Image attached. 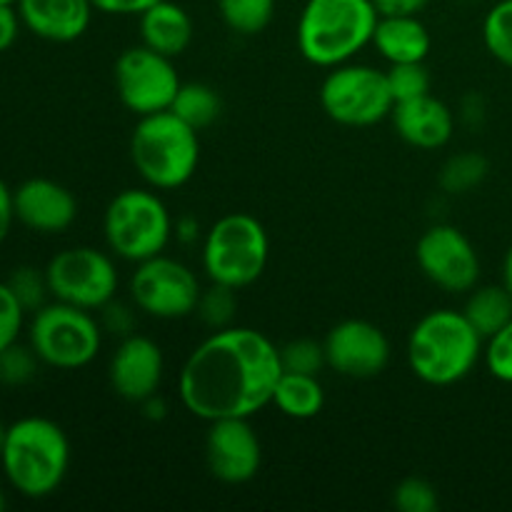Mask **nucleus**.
<instances>
[{"label": "nucleus", "instance_id": "nucleus-48", "mask_svg": "<svg viewBox=\"0 0 512 512\" xmlns=\"http://www.w3.org/2000/svg\"><path fill=\"white\" fill-rule=\"evenodd\" d=\"M468 3H475V0H468Z\"/></svg>", "mask_w": 512, "mask_h": 512}, {"label": "nucleus", "instance_id": "nucleus-32", "mask_svg": "<svg viewBox=\"0 0 512 512\" xmlns=\"http://www.w3.org/2000/svg\"><path fill=\"white\" fill-rule=\"evenodd\" d=\"M40 358L35 355V350L28 345H10L0 353V385H10V388H18V385L30 383L38 373Z\"/></svg>", "mask_w": 512, "mask_h": 512}, {"label": "nucleus", "instance_id": "nucleus-17", "mask_svg": "<svg viewBox=\"0 0 512 512\" xmlns=\"http://www.w3.org/2000/svg\"><path fill=\"white\" fill-rule=\"evenodd\" d=\"M15 220L40 235H58L78 218V200L65 185L50 178L23 180L13 190Z\"/></svg>", "mask_w": 512, "mask_h": 512}, {"label": "nucleus", "instance_id": "nucleus-10", "mask_svg": "<svg viewBox=\"0 0 512 512\" xmlns=\"http://www.w3.org/2000/svg\"><path fill=\"white\" fill-rule=\"evenodd\" d=\"M113 258V253L108 255L90 245H75L55 253L45 265L50 298L98 313L118 295L120 275Z\"/></svg>", "mask_w": 512, "mask_h": 512}, {"label": "nucleus", "instance_id": "nucleus-21", "mask_svg": "<svg viewBox=\"0 0 512 512\" xmlns=\"http://www.w3.org/2000/svg\"><path fill=\"white\" fill-rule=\"evenodd\" d=\"M373 45L390 65L425 63L430 53V30L418 15H383L373 33Z\"/></svg>", "mask_w": 512, "mask_h": 512}, {"label": "nucleus", "instance_id": "nucleus-37", "mask_svg": "<svg viewBox=\"0 0 512 512\" xmlns=\"http://www.w3.org/2000/svg\"><path fill=\"white\" fill-rule=\"evenodd\" d=\"M20 28H23V20H20L15 3H0V53L13 48Z\"/></svg>", "mask_w": 512, "mask_h": 512}, {"label": "nucleus", "instance_id": "nucleus-25", "mask_svg": "<svg viewBox=\"0 0 512 512\" xmlns=\"http://www.w3.org/2000/svg\"><path fill=\"white\" fill-rule=\"evenodd\" d=\"M490 173V163L483 153H475V150H465V153L453 155V158L445 160V165L440 168V188L450 195H465L470 190L480 188L485 183Z\"/></svg>", "mask_w": 512, "mask_h": 512}, {"label": "nucleus", "instance_id": "nucleus-7", "mask_svg": "<svg viewBox=\"0 0 512 512\" xmlns=\"http://www.w3.org/2000/svg\"><path fill=\"white\" fill-rule=\"evenodd\" d=\"M270 240L250 213H228L203 235V270L210 283L243 290L265 273Z\"/></svg>", "mask_w": 512, "mask_h": 512}, {"label": "nucleus", "instance_id": "nucleus-1", "mask_svg": "<svg viewBox=\"0 0 512 512\" xmlns=\"http://www.w3.org/2000/svg\"><path fill=\"white\" fill-rule=\"evenodd\" d=\"M283 375L280 348L255 328L230 325L210 330L195 345L178 375V395L193 418H253L273 405L275 385Z\"/></svg>", "mask_w": 512, "mask_h": 512}, {"label": "nucleus", "instance_id": "nucleus-29", "mask_svg": "<svg viewBox=\"0 0 512 512\" xmlns=\"http://www.w3.org/2000/svg\"><path fill=\"white\" fill-rule=\"evenodd\" d=\"M10 285V290L15 293V298L20 300L28 313H35V310L43 308L48 303V278H45V270L33 268V265H20L10 273V278L5 280Z\"/></svg>", "mask_w": 512, "mask_h": 512}, {"label": "nucleus", "instance_id": "nucleus-30", "mask_svg": "<svg viewBox=\"0 0 512 512\" xmlns=\"http://www.w3.org/2000/svg\"><path fill=\"white\" fill-rule=\"evenodd\" d=\"M395 103L415 100L430 93V73L425 63H398L385 70Z\"/></svg>", "mask_w": 512, "mask_h": 512}, {"label": "nucleus", "instance_id": "nucleus-47", "mask_svg": "<svg viewBox=\"0 0 512 512\" xmlns=\"http://www.w3.org/2000/svg\"><path fill=\"white\" fill-rule=\"evenodd\" d=\"M0 3H15V0H0Z\"/></svg>", "mask_w": 512, "mask_h": 512}, {"label": "nucleus", "instance_id": "nucleus-45", "mask_svg": "<svg viewBox=\"0 0 512 512\" xmlns=\"http://www.w3.org/2000/svg\"><path fill=\"white\" fill-rule=\"evenodd\" d=\"M5 433H8V428H5V425L0 423V453H3V445H5Z\"/></svg>", "mask_w": 512, "mask_h": 512}, {"label": "nucleus", "instance_id": "nucleus-5", "mask_svg": "<svg viewBox=\"0 0 512 512\" xmlns=\"http://www.w3.org/2000/svg\"><path fill=\"white\" fill-rule=\"evenodd\" d=\"M130 160L148 188H183L198 173V130L190 128L173 110L143 115L130 135Z\"/></svg>", "mask_w": 512, "mask_h": 512}, {"label": "nucleus", "instance_id": "nucleus-11", "mask_svg": "<svg viewBox=\"0 0 512 512\" xmlns=\"http://www.w3.org/2000/svg\"><path fill=\"white\" fill-rule=\"evenodd\" d=\"M200 293L198 275L163 253L138 263L130 275V300L150 318L180 320L195 315Z\"/></svg>", "mask_w": 512, "mask_h": 512}, {"label": "nucleus", "instance_id": "nucleus-33", "mask_svg": "<svg viewBox=\"0 0 512 512\" xmlns=\"http://www.w3.org/2000/svg\"><path fill=\"white\" fill-rule=\"evenodd\" d=\"M393 505L400 512H435L440 508V495L433 483L418 478V475H410L395 485Z\"/></svg>", "mask_w": 512, "mask_h": 512}, {"label": "nucleus", "instance_id": "nucleus-26", "mask_svg": "<svg viewBox=\"0 0 512 512\" xmlns=\"http://www.w3.org/2000/svg\"><path fill=\"white\" fill-rule=\"evenodd\" d=\"M220 18L233 33L258 35L273 23L275 0H215Z\"/></svg>", "mask_w": 512, "mask_h": 512}, {"label": "nucleus", "instance_id": "nucleus-22", "mask_svg": "<svg viewBox=\"0 0 512 512\" xmlns=\"http://www.w3.org/2000/svg\"><path fill=\"white\" fill-rule=\"evenodd\" d=\"M273 405L293 420H313L325 408V390L318 375L283 370L273 393Z\"/></svg>", "mask_w": 512, "mask_h": 512}, {"label": "nucleus", "instance_id": "nucleus-31", "mask_svg": "<svg viewBox=\"0 0 512 512\" xmlns=\"http://www.w3.org/2000/svg\"><path fill=\"white\" fill-rule=\"evenodd\" d=\"M280 363L288 373L318 375L325 368V348L323 343L313 338H295L280 348Z\"/></svg>", "mask_w": 512, "mask_h": 512}, {"label": "nucleus", "instance_id": "nucleus-44", "mask_svg": "<svg viewBox=\"0 0 512 512\" xmlns=\"http://www.w3.org/2000/svg\"><path fill=\"white\" fill-rule=\"evenodd\" d=\"M503 285L512 295V243H510L508 253H505V260H503Z\"/></svg>", "mask_w": 512, "mask_h": 512}, {"label": "nucleus", "instance_id": "nucleus-12", "mask_svg": "<svg viewBox=\"0 0 512 512\" xmlns=\"http://www.w3.org/2000/svg\"><path fill=\"white\" fill-rule=\"evenodd\" d=\"M113 75L120 103L138 118L170 110L183 85L173 58L155 53L148 45L123 50L115 60Z\"/></svg>", "mask_w": 512, "mask_h": 512}, {"label": "nucleus", "instance_id": "nucleus-14", "mask_svg": "<svg viewBox=\"0 0 512 512\" xmlns=\"http://www.w3.org/2000/svg\"><path fill=\"white\" fill-rule=\"evenodd\" d=\"M325 363L333 373L350 380L378 378L390 363V340L370 320L350 318L333 325L323 340Z\"/></svg>", "mask_w": 512, "mask_h": 512}, {"label": "nucleus", "instance_id": "nucleus-36", "mask_svg": "<svg viewBox=\"0 0 512 512\" xmlns=\"http://www.w3.org/2000/svg\"><path fill=\"white\" fill-rule=\"evenodd\" d=\"M135 303H123V300L113 298L108 305L100 308V325H103L105 333H113L118 338H125V335L135 333Z\"/></svg>", "mask_w": 512, "mask_h": 512}, {"label": "nucleus", "instance_id": "nucleus-4", "mask_svg": "<svg viewBox=\"0 0 512 512\" xmlns=\"http://www.w3.org/2000/svg\"><path fill=\"white\" fill-rule=\"evenodd\" d=\"M378 10L373 0H308L298 18V50L315 68L350 63L373 43Z\"/></svg>", "mask_w": 512, "mask_h": 512}, {"label": "nucleus", "instance_id": "nucleus-24", "mask_svg": "<svg viewBox=\"0 0 512 512\" xmlns=\"http://www.w3.org/2000/svg\"><path fill=\"white\" fill-rule=\"evenodd\" d=\"M180 120L195 130L210 128L215 120L220 118L223 110V100H220L218 90L210 88L205 83H183L180 85L178 95H175L173 105H170Z\"/></svg>", "mask_w": 512, "mask_h": 512}, {"label": "nucleus", "instance_id": "nucleus-20", "mask_svg": "<svg viewBox=\"0 0 512 512\" xmlns=\"http://www.w3.org/2000/svg\"><path fill=\"white\" fill-rule=\"evenodd\" d=\"M140 38L150 50L168 58H178L193 43L195 25L188 10L173 0H160L138 15Z\"/></svg>", "mask_w": 512, "mask_h": 512}, {"label": "nucleus", "instance_id": "nucleus-35", "mask_svg": "<svg viewBox=\"0 0 512 512\" xmlns=\"http://www.w3.org/2000/svg\"><path fill=\"white\" fill-rule=\"evenodd\" d=\"M25 315H28V310L20 305L10 285L0 280V353L20 340V333L25 328Z\"/></svg>", "mask_w": 512, "mask_h": 512}, {"label": "nucleus", "instance_id": "nucleus-13", "mask_svg": "<svg viewBox=\"0 0 512 512\" xmlns=\"http://www.w3.org/2000/svg\"><path fill=\"white\" fill-rule=\"evenodd\" d=\"M415 260L425 278L445 293H470L480 283V255L455 225L438 223L420 235Z\"/></svg>", "mask_w": 512, "mask_h": 512}, {"label": "nucleus", "instance_id": "nucleus-42", "mask_svg": "<svg viewBox=\"0 0 512 512\" xmlns=\"http://www.w3.org/2000/svg\"><path fill=\"white\" fill-rule=\"evenodd\" d=\"M173 233L178 235V240L183 245H193L198 243L200 238V223L193 218V215H185V218H180L178 223H175Z\"/></svg>", "mask_w": 512, "mask_h": 512}, {"label": "nucleus", "instance_id": "nucleus-9", "mask_svg": "<svg viewBox=\"0 0 512 512\" xmlns=\"http://www.w3.org/2000/svg\"><path fill=\"white\" fill-rule=\"evenodd\" d=\"M320 105L338 125L370 128L390 118L395 100L385 70L363 63H343L325 75L320 85Z\"/></svg>", "mask_w": 512, "mask_h": 512}, {"label": "nucleus", "instance_id": "nucleus-27", "mask_svg": "<svg viewBox=\"0 0 512 512\" xmlns=\"http://www.w3.org/2000/svg\"><path fill=\"white\" fill-rule=\"evenodd\" d=\"M483 43L500 65L512 70V0H498L483 20Z\"/></svg>", "mask_w": 512, "mask_h": 512}, {"label": "nucleus", "instance_id": "nucleus-6", "mask_svg": "<svg viewBox=\"0 0 512 512\" xmlns=\"http://www.w3.org/2000/svg\"><path fill=\"white\" fill-rule=\"evenodd\" d=\"M173 228L168 205L153 188L120 190L103 215L108 250L115 258L135 265L165 253Z\"/></svg>", "mask_w": 512, "mask_h": 512}, {"label": "nucleus", "instance_id": "nucleus-8", "mask_svg": "<svg viewBox=\"0 0 512 512\" xmlns=\"http://www.w3.org/2000/svg\"><path fill=\"white\" fill-rule=\"evenodd\" d=\"M103 333V325L90 310L53 300L30 318L28 343L48 368L80 370L98 358Z\"/></svg>", "mask_w": 512, "mask_h": 512}, {"label": "nucleus", "instance_id": "nucleus-38", "mask_svg": "<svg viewBox=\"0 0 512 512\" xmlns=\"http://www.w3.org/2000/svg\"><path fill=\"white\" fill-rule=\"evenodd\" d=\"M90 3L95 5L98 13L105 15H140L160 0H90Z\"/></svg>", "mask_w": 512, "mask_h": 512}, {"label": "nucleus", "instance_id": "nucleus-16", "mask_svg": "<svg viewBox=\"0 0 512 512\" xmlns=\"http://www.w3.org/2000/svg\"><path fill=\"white\" fill-rule=\"evenodd\" d=\"M165 375V355L148 335H125L108 363L110 388L118 398L140 405L158 395Z\"/></svg>", "mask_w": 512, "mask_h": 512}, {"label": "nucleus", "instance_id": "nucleus-46", "mask_svg": "<svg viewBox=\"0 0 512 512\" xmlns=\"http://www.w3.org/2000/svg\"><path fill=\"white\" fill-rule=\"evenodd\" d=\"M5 505H8V500H5V493H3V488H0V510H5Z\"/></svg>", "mask_w": 512, "mask_h": 512}, {"label": "nucleus", "instance_id": "nucleus-34", "mask_svg": "<svg viewBox=\"0 0 512 512\" xmlns=\"http://www.w3.org/2000/svg\"><path fill=\"white\" fill-rule=\"evenodd\" d=\"M483 360L485 368L495 380L512 385V320L485 340Z\"/></svg>", "mask_w": 512, "mask_h": 512}, {"label": "nucleus", "instance_id": "nucleus-23", "mask_svg": "<svg viewBox=\"0 0 512 512\" xmlns=\"http://www.w3.org/2000/svg\"><path fill=\"white\" fill-rule=\"evenodd\" d=\"M463 315L478 330L480 338L488 340L512 320V295L503 283L475 285L465 300Z\"/></svg>", "mask_w": 512, "mask_h": 512}, {"label": "nucleus", "instance_id": "nucleus-15", "mask_svg": "<svg viewBox=\"0 0 512 512\" xmlns=\"http://www.w3.org/2000/svg\"><path fill=\"white\" fill-rule=\"evenodd\" d=\"M205 463L220 483H250L263 465V445L250 418H220L208 423Z\"/></svg>", "mask_w": 512, "mask_h": 512}, {"label": "nucleus", "instance_id": "nucleus-40", "mask_svg": "<svg viewBox=\"0 0 512 512\" xmlns=\"http://www.w3.org/2000/svg\"><path fill=\"white\" fill-rule=\"evenodd\" d=\"M430 0H373L378 15H418L428 8Z\"/></svg>", "mask_w": 512, "mask_h": 512}, {"label": "nucleus", "instance_id": "nucleus-19", "mask_svg": "<svg viewBox=\"0 0 512 512\" xmlns=\"http://www.w3.org/2000/svg\"><path fill=\"white\" fill-rule=\"evenodd\" d=\"M395 133L400 140L418 150H438L450 143L455 133V113L435 95H420L415 100L395 103L393 113Z\"/></svg>", "mask_w": 512, "mask_h": 512}, {"label": "nucleus", "instance_id": "nucleus-2", "mask_svg": "<svg viewBox=\"0 0 512 512\" xmlns=\"http://www.w3.org/2000/svg\"><path fill=\"white\" fill-rule=\"evenodd\" d=\"M485 340L468 323L463 310H430L413 325L405 345L408 368L420 383L450 388L483 360Z\"/></svg>", "mask_w": 512, "mask_h": 512}, {"label": "nucleus", "instance_id": "nucleus-3", "mask_svg": "<svg viewBox=\"0 0 512 512\" xmlns=\"http://www.w3.org/2000/svg\"><path fill=\"white\" fill-rule=\"evenodd\" d=\"M0 468L15 493L43 500L58 493L70 470V440L55 420L28 415L8 425Z\"/></svg>", "mask_w": 512, "mask_h": 512}, {"label": "nucleus", "instance_id": "nucleus-28", "mask_svg": "<svg viewBox=\"0 0 512 512\" xmlns=\"http://www.w3.org/2000/svg\"><path fill=\"white\" fill-rule=\"evenodd\" d=\"M235 293H238V290L220 283H210V288L200 293L195 315L203 320L205 328L223 330L233 325L235 313H238V295Z\"/></svg>", "mask_w": 512, "mask_h": 512}, {"label": "nucleus", "instance_id": "nucleus-18", "mask_svg": "<svg viewBox=\"0 0 512 512\" xmlns=\"http://www.w3.org/2000/svg\"><path fill=\"white\" fill-rule=\"evenodd\" d=\"M23 28L48 43H73L83 38L93 20L90 0H15Z\"/></svg>", "mask_w": 512, "mask_h": 512}, {"label": "nucleus", "instance_id": "nucleus-41", "mask_svg": "<svg viewBox=\"0 0 512 512\" xmlns=\"http://www.w3.org/2000/svg\"><path fill=\"white\" fill-rule=\"evenodd\" d=\"M15 223V210H13V190L8 188L3 178H0V245L8 240L10 228Z\"/></svg>", "mask_w": 512, "mask_h": 512}, {"label": "nucleus", "instance_id": "nucleus-39", "mask_svg": "<svg viewBox=\"0 0 512 512\" xmlns=\"http://www.w3.org/2000/svg\"><path fill=\"white\" fill-rule=\"evenodd\" d=\"M485 118H488V103H485L483 95H465L463 103H460V120H463L465 125H470V128H480V125L485 123Z\"/></svg>", "mask_w": 512, "mask_h": 512}, {"label": "nucleus", "instance_id": "nucleus-43", "mask_svg": "<svg viewBox=\"0 0 512 512\" xmlns=\"http://www.w3.org/2000/svg\"><path fill=\"white\" fill-rule=\"evenodd\" d=\"M140 408H143L145 418H150V420H163L165 413H168V408H165V403L158 398V395L143 400V403H140Z\"/></svg>", "mask_w": 512, "mask_h": 512}]
</instances>
